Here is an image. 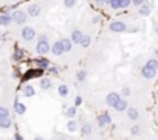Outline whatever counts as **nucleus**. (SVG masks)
<instances>
[{
  "instance_id": "nucleus-1",
  "label": "nucleus",
  "mask_w": 158,
  "mask_h": 140,
  "mask_svg": "<svg viewBox=\"0 0 158 140\" xmlns=\"http://www.w3.org/2000/svg\"><path fill=\"white\" fill-rule=\"evenodd\" d=\"M48 53H51V44L48 42L47 34H39L37 44H36V55L37 56H47Z\"/></svg>"
},
{
  "instance_id": "nucleus-2",
  "label": "nucleus",
  "mask_w": 158,
  "mask_h": 140,
  "mask_svg": "<svg viewBox=\"0 0 158 140\" xmlns=\"http://www.w3.org/2000/svg\"><path fill=\"white\" fill-rule=\"evenodd\" d=\"M11 17H13V22H14V24H17V25H25L30 16H28V13L23 11V10H14L13 14H11Z\"/></svg>"
},
{
  "instance_id": "nucleus-3",
  "label": "nucleus",
  "mask_w": 158,
  "mask_h": 140,
  "mask_svg": "<svg viewBox=\"0 0 158 140\" xmlns=\"http://www.w3.org/2000/svg\"><path fill=\"white\" fill-rule=\"evenodd\" d=\"M36 36H37V33H36V30H34L33 27H30V25H23V28H22V31H20V37H22L25 42H31V41H34Z\"/></svg>"
},
{
  "instance_id": "nucleus-4",
  "label": "nucleus",
  "mask_w": 158,
  "mask_h": 140,
  "mask_svg": "<svg viewBox=\"0 0 158 140\" xmlns=\"http://www.w3.org/2000/svg\"><path fill=\"white\" fill-rule=\"evenodd\" d=\"M109 30L112 33H124V31H127V24L123 20H112L109 24Z\"/></svg>"
},
{
  "instance_id": "nucleus-5",
  "label": "nucleus",
  "mask_w": 158,
  "mask_h": 140,
  "mask_svg": "<svg viewBox=\"0 0 158 140\" xmlns=\"http://www.w3.org/2000/svg\"><path fill=\"white\" fill-rule=\"evenodd\" d=\"M121 98H123L121 94H118V92H110V94H107V97H106V104H107L109 107H113V109H115V106L119 103Z\"/></svg>"
},
{
  "instance_id": "nucleus-6",
  "label": "nucleus",
  "mask_w": 158,
  "mask_h": 140,
  "mask_svg": "<svg viewBox=\"0 0 158 140\" xmlns=\"http://www.w3.org/2000/svg\"><path fill=\"white\" fill-rule=\"evenodd\" d=\"M96 123H98V128H106V126H109L110 123H112V117H110V114L109 112H101V114H98V117H96Z\"/></svg>"
},
{
  "instance_id": "nucleus-7",
  "label": "nucleus",
  "mask_w": 158,
  "mask_h": 140,
  "mask_svg": "<svg viewBox=\"0 0 158 140\" xmlns=\"http://www.w3.org/2000/svg\"><path fill=\"white\" fill-rule=\"evenodd\" d=\"M156 72H158L156 68H152V67H149V65L144 64L143 68H141V77H143L144 80H152V78L156 77Z\"/></svg>"
},
{
  "instance_id": "nucleus-8",
  "label": "nucleus",
  "mask_w": 158,
  "mask_h": 140,
  "mask_svg": "<svg viewBox=\"0 0 158 140\" xmlns=\"http://www.w3.org/2000/svg\"><path fill=\"white\" fill-rule=\"evenodd\" d=\"M27 13H28L30 17H37V16H40L42 8H40V5H37V3H31V5H28Z\"/></svg>"
},
{
  "instance_id": "nucleus-9",
  "label": "nucleus",
  "mask_w": 158,
  "mask_h": 140,
  "mask_svg": "<svg viewBox=\"0 0 158 140\" xmlns=\"http://www.w3.org/2000/svg\"><path fill=\"white\" fill-rule=\"evenodd\" d=\"M34 65L36 68H42V70H47L51 64H50V59H47L45 56H39L37 59H34Z\"/></svg>"
},
{
  "instance_id": "nucleus-10",
  "label": "nucleus",
  "mask_w": 158,
  "mask_h": 140,
  "mask_svg": "<svg viewBox=\"0 0 158 140\" xmlns=\"http://www.w3.org/2000/svg\"><path fill=\"white\" fill-rule=\"evenodd\" d=\"M64 115L67 118H76V115H77V106H74V104H71V106L64 104Z\"/></svg>"
},
{
  "instance_id": "nucleus-11",
  "label": "nucleus",
  "mask_w": 158,
  "mask_h": 140,
  "mask_svg": "<svg viewBox=\"0 0 158 140\" xmlns=\"http://www.w3.org/2000/svg\"><path fill=\"white\" fill-rule=\"evenodd\" d=\"M138 14H139L141 17H149V16L152 14V5L147 3V2H144V3L138 8Z\"/></svg>"
},
{
  "instance_id": "nucleus-12",
  "label": "nucleus",
  "mask_w": 158,
  "mask_h": 140,
  "mask_svg": "<svg viewBox=\"0 0 158 140\" xmlns=\"http://www.w3.org/2000/svg\"><path fill=\"white\" fill-rule=\"evenodd\" d=\"M64 53H65V50H64V45H62V42H60V39H59V41H56V42L51 45V55L60 56V55H64Z\"/></svg>"
},
{
  "instance_id": "nucleus-13",
  "label": "nucleus",
  "mask_w": 158,
  "mask_h": 140,
  "mask_svg": "<svg viewBox=\"0 0 158 140\" xmlns=\"http://www.w3.org/2000/svg\"><path fill=\"white\" fill-rule=\"evenodd\" d=\"M22 95H23L25 98H33V97L36 95L34 86H33V84H25V86L22 87Z\"/></svg>"
},
{
  "instance_id": "nucleus-14",
  "label": "nucleus",
  "mask_w": 158,
  "mask_h": 140,
  "mask_svg": "<svg viewBox=\"0 0 158 140\" xmlns=\"http://www.w3.org/2000/svg\"><path fill=\"white\" fill-rule=\"evenodd\" d=\"M79 131H81V135L85 138V137H90L92 135V132H93V128H92V125L90 123H82L81 125V128H79Z\"/></svg>"
},
{
  "instance_id": "nucleus-15",
  "label": "nucleus",
  "mask_w": 158,
  "mask_h": 140,
  "mask_svg": "<svg viewBox=\"0 0 158 140\" xmlns=\"http://www.w3.org/2000/svg\"><path fill=\"white\" fill-rule=\"evenodd\" d=\"M39 87H40L42 90H50V89H53V81H51V78H48V77L40 78V81H39Z\"/></svg>"
},
{
  "instance_id": "nucleus-16",
  "label": "nucleus",
  "mask_w": 158,
  "mask_h": 140,
  "mask_svg": "<svg viewBox=\"0 0 158 140\" xmlns=\"http://www.w3.org/2000/svg\"><path fill=\"white\" fill-rule=\"evenodd\" d=\"M13 109H14V112H16L17 115H23V114L27 112V106H25L23 103H20L19 98L14 100V106H13Z\"/></svg>"
},
{
  "instance_id": "nucleus-17",
  "label": "nucleus",
  "mask_w": 158,
  "mask_h": 140,
  "mask_svg": "<svg viewBox=\"0 0 158 140\" xmlns=\"http://www.w3.org/2000/svg\"><path fill=\"white\" fill-rule=\"evenodd\" d=\"M13 125H14V121H13L11 115L10 117H0V129H10V128H13Z\"/></svg>"
},
{
  "instance_id": "nucleus-18",
  "label": "nucleus",
  "mask_w": 158,
  "mask_h": 140,
  "mask_svg": "<svg viewBox=\"0 0 158 140\" xmlns=\"http://www.w3.org/2000/svg\"><path fill=\"white\" fill-rule=\"evenodd\" d=\"M126 112H127V117H129L132 121H136L138 117H139V111H138V107H135V106H129Z\"/></svg>"
},
{
  "instance_id": "nucleus-19",
  "label": "nucleus",
  "mask_w": 158,
  "mask_h": 140,
  "mask_svg": "<svg viewBox=\"0 0 158 140\" xmlns=\"http://www.w3.org/2000/svg\"><path fill=\"white\" fill-rule=\"evenodd\" d=\"M82 37H84V33L81 31V30H73V33H71V36H70V39L73 41V44H81V41H82Z\"/></svg>"
},
{
  "instance_id": "nucleus-20",
  "label": "nucleus",
  "mask_w": 158,
  "mask_h": 140,
  "mask_svg": "<svg viewBox=\"0 0 158 140\" xmlns=\"http://www.w3.org/2000/svg\"><path fill=\"white\" fill-rule=\"evenodd\" d=\"M79 128V121L76 120V118H68V121H67V129H68V132H76Z\"/></svg>"
},
{
  "instance_id": "nucleus-21",
  "label": "nucleus",
  "mask_w": 158,
  "mask_h": 140,
  "mask_svg": "<svg viewBox=\"0 0 158 140\" xmlns=\"http://www.w3.org/2000/svg\"><path fill=\"white\" fill-rule=\"evenodd\" d=\"M11 22H13L11 14H8V13H2V14H0V27H8Z\"/></svg>"
},
{
  "instance_id": "nucleus-22",
  "label": "nucleus",
  "mask_w": 158,
  "mask_h": 140,
  "mask_svg": "<svg viewBox=\"0 0 158 140\" xmlns=\"http://www.w3.org/2000/svg\"><path fill=\"white\" fill-rule=\"evenodd\" d=\"M57 94H59L60 98H67L68 94H70V87L67 84H59L57 86Z\"/></svg>"
},
{
  "instance_id": "nucleus-23",
  "label": "nucleus",
  "mask_w": 158,
  "mask_h": 140,
  "mask_svg": "<svg viewBox=\"0 0 158 140\" xmlns=\"http://www.w3.org/2000/svg\"><path fill=\"white\" fill-rule=\"evenodd\" d=\"M127 107H129V104H127V100H126V98H121V100H119V103L115 106V111H118V112H123V111H127Z\"/></svg>"
},
{
  "instance_id": "nucleus-24",
  "label": "nucleus",
  "mask_w": 158,
  "mask_h": 140,
  "mask_svg": "<svg viewBox=\"0 0 158 140\" xmlns=\"http://www.w3.org/2000/svg\"><path fill=\"white\" fill-rule=\"evenodd\" d=\"M60 42H62V45H64V50H65V51H70V50L73 48V41H71L70 37H62V39H60Z\"/></svg>"
},
{
  "instance_id": "nucleus-25",
  "label": "nucleus",
  "mask_w": 158,
  "mask_h": 140,
  "mask_svg": "<svg viewBox=\"0 0 158 140\" xmlns=\"http://www.w3.org/2000/svg\"><path fill=\"white\" fill-rule=\"evenodd\" d=\"M87 77H89V73L85 72L84 68H81V70H77V72H76V80H77L79 83L85 81V80H87Z\"/></svg>"
},
{
  "instance_id": "nucleus-26",
  "label": "nucleus",
  "mask_w": 158,
  "mask_h": 140,
  "mask_svg": "<svg viewBox=\"0 0 158 140\" xmlns=\"http://www.w3.org/2000/svg\"><path fill=\"white\" fill-rule=\"evenodd\" d=\"M23 56H25V51H23L22 48L16 47V50H14V55H13V59H16V61H22V59H23Z\"/></svg>"
},
{
  "instance_id": "nucleus-27",
  "label": "nucleus",
  "mask_w": 158,
  "mask_h": 140,
  "mask_svg": "<svg viewBox=\"0 0 158 140\" xmlns=\"http://www.w3.org/2000/svg\"><path fill=\"white\" fill-rule=\"evenodd\" d=\"M47 72H48V75H51V77H57V75L60 73V68H59L57 65H50V67L47 68Z\"/></svg>"
},
{
  "instance_id": "nucleus-28",
  "label": "nucleus",
  "mask_w": 158,
  "mask_h": 140,
  "mask_svg": "<svg viewBox=\"0 0 158 140\" xmlns=\"http://www.w3.org/2000/svg\"><path fill=\"white\" fill-rule=\"evenodd\" d=\"M90 44H92V37L89 34H84V37H82V41H81V44H79V45H81L82 48H89Z\"/></svg>"
},
{
  "instance_id": "nucleus-29",
  "label": "nucleus",
  "mask_w": 158,
  "mask_h": 140,
  "mask_svg": "<svg viewBox=\"0 0 158 140\" xmlns=\"http://www.w3.org/2000/svg\"><path fill=\"white\" fill-rule=\"evenodd\" d=\"M146 65H149V67H152V68H156V70H158V59H156V58H152V59H147V62H146Z\"/></svg>"
},
{
  "instance_id": "nucleus-30",
  "label": "nucleus",
  "mask_w": 158,
  "mask_h": 140,
  "mask_svg": "<svg viewBox=\"0 0 158 140\" xmlns=\"http://www.w3.org/2000/svg\"><path fill=\"white\" fill-rule=\"evenodd\" d=\"M132 7V0H119V10H126Z\"/></svg>"
},
{
  "instance_id": "nucleus-31",
  "label": "nucleus",
  "mask_w": 158,
  "mask_h": 140,
  "mask_svg": "<svg viewBox=\"0 0 158 140\" xmlns=\"http://www.w3.org/2000/svg\"><path fill=\"white\" fill-rule=\"evenodd\" d=\"M10 114H11L10 107H6V106H0V117H10Z\"/></svg>"
},
{
  "instance_id": "nucleus-32",
  "label": "nucleus",
  "mask_w": 158,
  "mask_h": 140,
  "mask_svg": "<svg viewBox=\"0 0 158 140\" xmlns=\"http://www.w3.org/2000/svg\"><path fill=\"white\" fill-rule=\"evenodd\" d=\"M139 132H141V128H139V125H133L132 128H130V135H139Z\"/></svg>"
},
{
  "instance_id": "nucleus-33",
  "label": "nucleus",
  "mask_w": 158,
  "mask_h": 140,
  "mask_svg": "<svg viewBox=\"0 0 158 140\" xmlns=\"http://www.w3.org/2000/svg\"><path fill=\"white\" fill-rule=\"evenodd\" d=\"M76 3H77V0H64V7L68 8V10H71L73 7H76Z\"/></svg>"
},
{
  "instance_id": "nucleus-34",
  "label": "nucleus",
  "mask_w": 158,
  "mask_h": 140,
  "mask_svg": "<svg viewBox=\"0 0 158 140\" xmlns=\"http://www.w3.org/2000/svg\"><path fill=\"white\" fill-rule=\"evenodd\" d=\"M130 94H132V90H130V87H129V86H124V87L121 89V95H123V98L130 97Z\"/></svg>"
},
{
  "instance_id": "nucleus-35",
  "label": "nucleus",
  "mask_w": 158,
  "mask_h": 140,
  "mask_svg": "<svg viewBox=\"0 0 158 140\" xmlns=\"http://www.w3.org/2000/svg\"><path fill=\"white\" fill-rule=\"evenodd\" d=\"M109 7H110L112 10H119V0H110Z\"/></svg>"
},
{
  "instance_id": "nucleus-36",
  "label": "nucleus",
  "mask_w": 158,
  "mask_h": 140,
  "mask_svg": "<svg viewBox=\"0 0 158 140\" xmlns=\"http://www.w3.org/2000/svg\"><path fill=\"white\" fill-rule=\"evenodd\" d=\"M109 3H110V0H95V5H98V7H106Z\"/></svg>"
},
{
  "instance_id": "nucleus-37",
  "label": "nucleus",
  "mask_w": 158,
  "mask_h": 140,
  "mask_svg": "<svg viewBox=\"0 0 158 140\" xmlns=\"http://www.w3.org/2000/svg\"><path fill=\"white\" fill-rule=\"evenodd\" d=\"M144 2H146V0H132V5H133V7H136V8H139Z\"/></svg>"
},
{
  "instance_id": "nucleus-38",
  "label": "nucleus",
  "mask_w": 158,
  "mask_h": 140,
  "mask_svg": "<svg viewBox=\"0 0 158 140\" xmlns=\"http://www.w3.org/2000/svg\"><path fill=\"white\" fill-rule=\"evenodd\" d=\"M81 104H82V97L81 95L74 97V106H81Z\"/></svg>"
},
{
  "instance_id": "nucleus-39",
  "label": "nucleus",
  "mask_w": 158,
  "mask_h": 140,
  "mask_svg": "<svg viewBox=\"0 0 158 140\" xmlns=\"http://www.w3.org/2000/svg\"><path fill=\"white\" fill-rule=\"evenodd\" d=\"M92 24H93V25L99 24V17H98V16H93V17H92Z\"/></svg>"
},
{
  "instance_id": "nucleus-40",
  "label": "nucleus",
  "mask_w": 158,
  "mask_h": 140,
  "mask_svg": "<svg viewBox=\"0 0 158 140\" xmlns=\"http://www.w3.org/2000/svg\"><path fill=\"white\" fill-rule=\"evenodd\" d=\"M57 140H68V137L64 135V134H59V135H57Z\"/></svg>"
},
{
  "instance_id": "nucleus-41",
  "label": "nucleus",
  "mask_w": 158,
  "mask_h": 140,
  "mask_svg": "<svg viewBox=\"0 0 158 140\" xmlns=\"http://www.w3.org/2000/svg\"><path fill=\"white\" fill-rule=\"evenodd\" d=\"M14 140H23L20 134H14Z\"/></svg>"
},
{
  "instance_id": "nucleus-42",
  "label": "nucleus",
  "mask_w": 158,
  "mask_h": 140,
  "mask_svg": "<svg viewBox=\"0 0 158 140\" xmlns=\"http://www.w3.org/2000/svg\"><path fill=\"white\" fill-rule=\"evenodd\" d=\"M153 33H155V34H158V24H155V25H153Z\"/></svg>"
},
{
  "instance_id": "nucleus-43",
  "label": "nucleus",
  "mask_w": 158,
  "mask_h": 140,
  "mask_svg": "<svg viewBox=\"0 0 158 140\" xmlns=\"http://www.w3.org/2000/svg\"><path fill=\"white\" fill-rule=\"evenodd\" d=\"M153 55H155V58H156V59H158V47H156V48H155V50H153Z\"/></svg>"
},
{
  "instance_id": "nucleus-44",
  "label": "nucleus",
  "mask_w": 158,
  "mask_h": 140,
  "mask_svg": "<svg viewBox=\"0 0 158 140\" xmlns=\"http://www.w3.org/2000/svg\"><path fill=\"white\" fill-rule=\"evenodd\" d=\"M33 140H45V138H44V137H40V135H37V137H34Z\"/></svg>"
}]
</instances>
